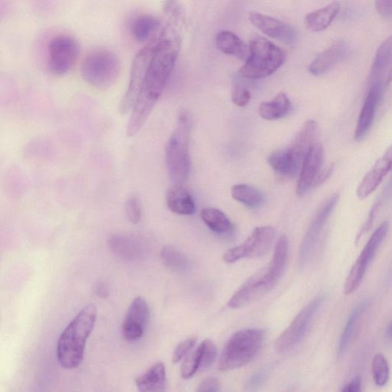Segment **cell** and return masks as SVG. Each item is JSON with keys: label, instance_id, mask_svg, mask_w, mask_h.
I'll return each mask as SVG.
<instances>
[{"label": "cell", "instance_id": "1", "mask_svg": "<svg viewBox=\"0 0 392 392\" xmlns=\"http://www.w3.org/2000/svg\"><path fill=\"white\" fill-rule=\"evenodd\" d=\"M179 37L164 33H159L157 36L143 86L130 112L126 129L127 137L139 133L162 95L176 65Z\"/></svg>", "mask_w": 392, "mask_h": 392}, {"label": "cell", "instance_id": "2", "mask_svg": "<svg viewBox=\"0 0 392 392\" xmlns=\"http://www.w3.org/2000/svg\"><path fill=\"white\" fill-rule=\"evenodd\" d=\"M288 255V239L281 236L275 248L270 264L247 280L228 301L233 309L243 307L266 295L284 275Z\"/></svg>", "mask_w": 392, "mask_h": 392}, {"label": "cell", "instance_id": "3", "mask_svg": "<svg viewBox=\"0 0 392 392\" xmlns=\"http://www.w3.org/2000/svg\"><path fill=\"white\" fill-rule=\"evenodd\" d=\"M97 319V307L85 306L60 336L57 345L58 363L65 369H74L83 363L87 339Z\"/></svg>", "mask_w": 392, "mask_h": 392}, {"label": "cell", "instance_id": "4", "mask_svg": "<svg viewBox=\"0 0 392 392\" xmlns=\"http://www.w3.org/2000/svg\"><path fill=\"white\" fill-rule=\"evenodd\" d=\"M192 119L186 112H181L176 127L169 137L165 150L169 179L175 185H182L191 171L189 139Z\"/></svg>", "mask_w": 392, "mask_h": 392}, {"label": "cell", "instance_id": "5", "mask_svg": "<svg viewBox=\"0 0 392 392\" xmlns=\"http://www.w3.org/2000/svg\"><path fill=\"white\" fill-rule=\"evenodd\" d=\"M266 332L263 329H245L237 332L227 341L221 355L218 369L227 371L250 363L263 347Z\"/></svg>", "mask_w": 392, "mask_h": 392}, {"label": "cell", "instance_id": "6", "mask_svg": "<svg viewBox=\"0 0 392 392\" xmlns=\"http://www.w3.org/2000/svg\"><path fill=\"white\" fill-rule=\"evenodd\" d=\"M285 60L282 49L266 38H255L250 43L249 55L239 73L248 79L265 78L276 73Z\"/></svg>", "mask_w": 392, "mask_h": 392}, {"label": "cell", "instance_id": "7", "mask_svg": "<svg viewBox=\"0 0 392 392\" xmlns=\"http://www.w3.org/2000/svg\"><path fill=\"white\" fill-rule=\"evenodd\" d=\"M120 73L117 55L106 48L90 52L84 59L82 75L88 84L98 88L113 85Z\"/></svg>", "mask_w": 392, "mask_h": 392}, {"label": "cell", "instance_id": "8", "mask_svg": "<svg viewBox=\"0 0 392 392\" xmlns=\"http://www.w3.org/2000/svg\"><path fill=\"white\" fill-rule=\"evenodd\" d=\"M156 40L157 38L140 49L133 60L129 83L119 105V112L122 115L132 112L134 107L153 56Z\"/></svg>", "mask_w": 392, "mask_h": 392}, {"label": "cell", "instance_id": "9", "mask_svg": "<svg viewBox=\"0 0 392 392\" xmlns=\"http://www.w3.org/2000/svg\"><path fill=\"white\" fill-rule=\"evenodd\" d=\"M80 53L77 40L68 34L55 36L48 48V68L57 76L68 73L75 65Z\"/></svg>", "mask_w": 392, "mask_h": 392}, {"label": "cell", "instance_id": "10", "mask_svg": "<svg viewBox=\"0 0 392 392\" xmlns=\"http://www.w3.org/2000/svg\"><path fill=\"white\" fill-rule=\"evenodd\" d=\"M389 230L388 222L381 223L366 244L356 263L351 267L344 283V294L353 295L359 287L366 270L373 261L377 250L385 240Z\"/></svg>", "mask_w": 392, "mask_h": 392}, {"label": "cell", "instance_id": "11", "mask_svg": "<svg viewBox=\"0 0 392 392\" xmlns=\"http://www.w3.org/2000/svg\"><path fill=\"white\" fill-rule=\"evenodd\" d=\"M324 300V295L318 296L300 310L290 326L276 340L275 349L278 353H285L292 349L304 339Z\"/></svg>", "mask_w": 392, "mask_h": 392}, {"label": "cell", "instance_id": "12", "mask_svg": "<svg viewBox=\"0 0 392 392\" xmlns=\"http://www.w3.org/2000/svg\"><path fill=\"white\" fill-rule=\"evenodd\" d=\"M275 235L273 227H258L243 244L226 251L223 260L228 264H234L241 259L263 256L272 246Z\"/></svg>", "mask_w": 392, "mask_h": 392}, {"label": "cell", "instance_id": "13", "mask_svg": "<svg viewBox=\"0 0 392 392\" xmlns=\"http://www.w3.org/2000/svg\"><path fill=\"white\" fill-rule=\"evenodd\" d=\"M339 200L338 194L328 197L322 204L307 231L299 251V266L304 268L314 253L322 231H323L329 216L333 213Z\"/></svg>", "mask_w": 392, "mask_h": 392}, {"label": "cell", "instance_id": "14", "mask_svg": "<svg viewBox=\"0 0 392 392\" xmlns=\"http://www.w3.org/2000/svg\"><path fill=\"white\" fill-rule=\"evenodd\" d=\"M107 246L117 258L134 261L144 259L149 253L147 240L133 234H115L107 240Z\"/></svg>", "mask_w": 392, "mask_h": 392}, {"label": "cell", "instance_id": "15", "mask_svg": "<svg viewBox=\"0 0 392 392\" xmlns=\"http://www.w3.org/2000/svg\"><path fill=\"white\" fill-rule=\"evenodd\" d=\"M149 308L147 301L138 297L130 304L123 321L122 330L125 339L137 341L145 333L149 319Z\"/></svg>", "mask_w": 392, "mask_h": 392}, {"label": "cell", "instance_id": "16", "mask_svg": "<svg viewBox=\"0 0 392 392\" xmlns=\"http://www.w3.org/2000/svg\"><path fill=\"white\" fill-rule=\"evenodd\" d=\"M324 150L323 145L317 143L307 155L302 169L299 174L297 194L304 197L311 189L314 188L316 180L324 169Z\"/></svg>", "mask_w": 392, "mask_h": 392}, {"label": "cell", "instance_id": "17", "mask_svg": "<svg viewBox=\"0 0 392 392\" xmlns=\"http://www.w3.org/2000/svg\"><path fill=\"white\" fill-rule=\"evenodd\" d=\"M386 86V83H381L369 88V93L361 109L355 130V139L357 142L363 140L373 126L376 110L383 96Z\"/></svg>", "mask_w": 392, "mask_h": 392}, {"label": "cell", "instance_id": "18", "mask_svg": "<svg viewBox=\"0 0 392 392\" xmlns=\"http://www.w3.org/2000/svg\"><path fill=\"white\" fill-rule=\"evenodd\" d=\"M392 169V144L377 161L373 168L365 176L359 185L356 195L360 199H365L383 182L384 178Z\"/></svg>", "mask_w": 392, "mask_h": 392}, {"label": "cell", "instance_id": "19", "mask_svg": "<svg viewBox=\"0 0 392 392\" xmlns=\"http://www.w3.org/2000/svg\"><path fill=\"white\" fill-rule=\"evenodd\" d=\"M249 20L265 36L287 43L295 41V30L280 20L255 11L250 12Z\"/></svg>", "mask_w": 392, "mask_h": 392}, {"label": "cell", "instance_id": "20", "mask_svg": "<svg viewBox=\"0 0 392 392\" xmlns=\"http://www.w3.org/2000/svg\"><path fill=\"white\" fill-rule=\"evenodd\" d=\"M304 159L290 147L271 154L268 157V164L277 174L290 179L300 174Z\"/></svg>", "mask_w": 392, "mask_h": 392}, {"label": "cell", "instance_id": "21", "mask_svg": "<svg viewBox=\"0 0 392 392\" xmlns=\"http://www.w3.org/2000/svg\"><path fill=\"white\" fill-rule=\"evenodd\" d=\"M348 48L344 40H338L314 60L309 66V73L314 76L327 73L344 58Z\"/></svg>", "mask_w": 392, "mask_h": 392}, {"label": "cell", "instance_id": "22", "mask_svg": "<svg viewBox=\"0 0 392 392\" xmlns=\"http://www.w3.org/2000/svg\"><path fill=\"white\" fill-rule=\"evenodd\" d=\"M392 60V34L379 46L371 64L369 76V88L386 83L384 76Z\"/></svg>", "mask_w": 392, "mask_h": 392}, {"label": "cell", "instance_id": "23", "mask_svg": "<svg viewBox=\"0 0 392 392\" xmlns=\"http://www.w3.org/2000/svg\"><path fill=\"white\" fill-rule=\"evenodd\" d=\"M166 202L171 212L178 215L191 216L196 211L193 196L182 185H174L168 190Z\"/></svg>", "mask_w": 392, "mask_h": 392}, {"label": "cell", "instance_id": "24", "mask_svg": "<svg viewBox=\"0 0 392 392\" xmlns=\"http://www.w3.org/2000/svg\"><path fill=\"white\" fill-rule=\"evenodd\" d=\"M340 9L339 2H333L323 8L314 10L305 16V25L311 31L317 33L324 31L333 23Z\"/></svg>", "mask_w": 392, "mask_h": 392}, {"label": "cell", "instance_id": "25", "mask_svg": "<svg viewBox=\"0 0 392 392\" xmlns=\"http://www.w3.org/2000/svg\"><path fill=\"white\" fill-rule=\"evenodd\" d=\"M166 369L162 363L150 367L136 379L139 392H166Z\"/></svg>", "mask_w": 392, "mask_h": 392}, {"label": "cell", "instance_id": "26", "mask_svg": "<svg viewBox=\"0 0 392 392\" xmlns=\"http://www.w3.org/2000/svg\"><path fill=\"white\" fill-rule=\"evenodd\" d=\"M367 306L368 301L364 300L357 304L354 310L351 311L343 332V334H341L340 339L339 346V354L340 356L345 354L351 341L355 339L360 329L361 321H363Z\"/></svg>", "mask_w": 392, "mask_h": 392}, {"label": "cell", "instance_id": "27", "mask_svg": "<svg viewBox=\"0 0 392 392\" xmlns=\"http://www.w3.org/2000/svg\"><path fill=\"white\" fill-rule=\"evenodd\" d=\"M161 22L149 14H143L137 16L132 24L130 30L133 37L139 43L154 41L157 32L160 31Z\"/></svg>", "mask_w": 392, "mask_h": 392}, {"label": "cell", "instance_id": "28", "mask_svg": "<svg viewBox=\"0 0 392 392\" xmlns=\"http://www.w3.org/2000/svg\"><path fill=\"white\" fill-rule=\"evenodd\" d=\"M291 103L285 93H279L270 102H263L258 108L261 118L266 120H277L287 116L290 112Z\"/></svg>", "mask_w": 392, "mask_h": 392}, {"label": "cell", "instance_id": "29", "mask_svg": "<svg viewBox=\"0 0 392 392\" xmlns=\"http://www.w3.org/2000/svg\"><path fill=\"white\" fill-rule=\"evenodd\" d=\"M217 48L221 52L240 59H247L248 48L236 34L231 31H222L216 38Z\"/></svg>", "mask_w": 392, "mask_h": 392}, {"label": "cell", "instance_id": "30", "mask_svg": "<svg viewBox=\"0 0 392 392\" xmlns=\"http://www.w3.org/2000/svg\"><path fill=\"white\" fill-rule=\"evenodd\" d=\"M201 218L211 231L218 235H227L233 231V225L222 211L206 208L201 211Z\"/></svg>", "mask_w": 392, "mask_h": 392}, {"label": "cell", "instance_id": "31", "mask_svg": "<svg viewBox=\"0 0 392 392\" xmlns=\"http://www.w3.org/2000/svg\"><path fill=\"white\" fill-rule=\"evenodd\" d=\"M233 198L245 206L256 208L264 203V196L260 191L245 184L235 185L231 190Z\"/></svg>", "mask_w": 392, "mask_h": 392}, {"label": "cell", "instance_id": "32", "mask_svg": "<svg viewBox=\"0 0 392 392\" xmlns=\"http://www.w3.org/2000/svg\"><path fill=\"white\" fill-rule=\"evenodd\" d=\"M165 265L177 271L187 270L191 267L189 258L181 251L172 246H165L161 250Z\"/></svg>", "mask_w": 392, "mask_h": 392}, {"label": "cell", "instance_id": "33", "mask_svg": "<svg viewBox=\"0 0 392 392\" xmlns=\"http://www.w3.org/2000/svg\"><path fill=\"white\" fill-rule=\"evenodd\" d=\"M371 374L377 386H385L390 378V369L387 359L383 354H377L371 363Z\"/></svg>", "mask_w": 392, "mask_h": 392}, {"label": "cell", "instance_id": "34", "mask_svg": "<svg viewBox=\"0 0 392 392\" xmlns=\"http://www.w3.org/2000/svg\"><path fill=\"white\" fill-rule=\"evenodd\" d=\"M199 354V373L208 369L215 363L218 355L217 347L213 341L206 339L197 348Z\"/></svg>", "mask_w": 392, "mask_h": 392}, {"label": "cell", "instance_id": "35", "mask_svg": "<svg viewBox=\"0 0 392 392\" xmlns=\"http://www.w3.org/2000/svg\"><path fill=\"white\" fill-rule=\"evenodd\" d=\"M199 371V354L198 349L189 354L181 366V376L184 379L192 378Z\"/></svg>", "mask_w": 392, "mask_h": 392}, {"label": "cell", "instance_id": "36", "mask_svg": "<svg viewBox=\"0 0 392 392\" xmlns=\"http://www.w3.org/2000/svg\"><path fill=\"white\" fill-rule=\"evenodd\" d=\"M126 216L132 224H138L142 218V208L139 198L135 196H130L125 204Z\"/></svg>", "mask_w": 392, "mask_h": 392}, {"label": "cell", "instance_id": "37", "mask_svg": "<svg viewBox=\"0 0 392 392\" xmlns=\"http://www.w3.org/2000/svg\"><path fill=\"white\" fill-rule=\"evenodd\" d=\"M196 338H189L180 343L176 348L173 354L172 361L174 364L179 363L181 360L186 358L190 353V351L196 344Z\"/></svg>", "mask_w": 392, "mask_h": 392}, {"label": "cell", "instance_id": "38", "mask_svg": "<svg viewBox=\"0 0 392 392\" xmlns=\"http://www.w3.org/2000/svg\"><path fill=\"white\" fill-rule=\"evenodd\" d=\"M232 100L237 107H244L250 102V93L247 88L237 85L233 90Z\"/></svg>", "mask_w": 392, "mask_h": 392}, {"label": "cell", "instance_id": "39", "mask_svg": "<svg viewBox=\"0 0 392 392\" xmlns=\"http://www.w3.org/2000/svg\"><path fill=\"white\" fill-rule=\"evenodd\" d=\"M379 206L375 203L374 204L373 207L370 209V212L369 213L368 218L361 229L359 231V233L357 236L356 243H359V241L361 238H363L367 232L370 230L371 226H373L374 219L376 216V214L378 213V211L379 209Z\"/></svg>", "mask_w": 392, "mask_h": 392}, {"label": "cell", "instance_id": "40", "mask_svg": "<svg viewBox=\"0 0 392 392\" xmlns=\"http://www.w3.org/2000/svg\"><path fill=\"white\" fill-rule=\"evenodd\" d=\"M375 5L379 16L392 19V0H378Z\"/></svg>", "mask_w": 392, "mask_h": 392}, {"label": "cell", "instance_id": "41", "mask_svg": "<svg viewBox=\"0 0 392 392\" xmlns=\"http://www.w3.org/2000/svg\"><path fill=\"white\" fill-rule=\"evenodd\" d=\"M218 381L215 378H208L200 384L197 392H218Z\"/></svg>", "mask_w": 392, "mask_h": 392}, {"label": "cell", "instance_id": "42", "mask_svg": "<svg viewBox=\"0 0 392 392\" xmlns=\"http://www.w3.org/2000/svg\"><path fill=\"white\" fill-rule=\"evenodd\" d=\"M392 198V176H391L388 183L385 186L383 192H381V194L379 196L378 200L377 202H376L379 207L384 204L385 203H387L388 201L391 200Z\"/></svg>", "mask_w": 392, "mask_h": 392}, {"label": "cell", "instance_id": "43", "mask_svg": "<svg viewBox=\"0 0 392 392\" xmlns=\"http://www.w3.org/2000/svg\"><path fill=\"white\" fill-rule=\"evenodd\" d=\"M334 169V164H330L328 166L322 169L320 174H319L316 180L314 188L325 183L326 181L329 178L331 174H333Z\"/></svg>", "mask_w": 392, "mask_h": 392}, {"label": "cell", "instance_id": "44", "mask_svg": "<svg viewBox=\"0 0 392 392\" xmlns=\"http://www.w3.org/2000/svg\"><path fill=\"white\" fill-rule=\"evenodd\" d=\"M265 376L263 373L257 374L249 381L248 388L250 391H255L265 381Z\"/></svg>", "mask_w": 392, "mask_h": 392}, {"label": "cell", "instance_id": "45", "mask_svg": "<svg viewBox=\"0 0 392 392\" xmlns=\"http://www.w3.org/2000/svg\"><path fill=\"white\" fill-rule=\"evenodd\" d=\"M361 380L360 376L355 377L350 383L345 386L341 392H361Z\"/></svg>", "mask_w": 392, "mask_h": 392}, {"label": "cell", "instance_id": "46", "mask_svg": "<svg viewBox=\"0 0 392 392\" xmlns=\"http://www.w3.org/2000/svg\"><path fill=\"white\" fill-rule=\"evenodd\" d=\"M95 293L100 298H107L109 296V291L104 281H98L95 286Z\"/></svg>", "mask_w": 392, "mask_h": 392}, {"label": "cell", "instance_id": "47", "mask_svg": "<svg viewBox=\"0 0 392 392\" xmlns=\"http://www.w3.org/2000/svg\"><path fill=\"white\" fill-rule=\"evenodd\" d=\"M386 338L388 343L392 344V319L390 321V323L386 329Z\"/></svg>", "mask_w": 392, "mask_h": 392}, {"label": "cell", "instance_id": "48", "mask_svg": "<svg viewBox=\"0 0 392 392\" xmlns=\"http://www.w3.org/2000/svg\"><path fill=\"white\" fill-rule=\"evenodd\" d=\"M392 83V68L390 70V72L388 73V75L387 77V79L386 80V85L391 84Z\"/></svg>", "mask_w": 392, "mask_h": 392}]
</instances>
